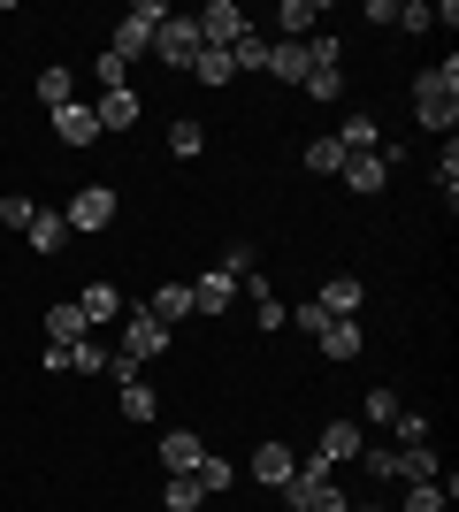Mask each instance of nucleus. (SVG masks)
<instances>
[{
    "instance_id": "f257e3e1",
    "label": "nucleus",
    "mask_w": 459,
    "mask_h": 512,
    "mask_svg": "<svg viewBox=\"0 0 459 512\" xmlns=\"http://www.w3.org/2000/svg\"><path fill=\"white\" fill-rule=\"evenodd\" d=\"M414 123L429 130V138H452V123H459V62L414 77Z\"/></svg>"
},
{
    "instance_id": "f03ea898",
    "label": "nucleus",
    "mask_w": 459,
    "mask_h": 512,
    "mask_svg": "<svg viewBox=\"0 0 459 512\" xmlns=\"http://www.w3.org/2000/svg\"><path fill=\"white\" fill-rule=\"evenodd\" d=\"M169 16H176L169 0H138L131 16L115 23V39H108V54H115V62H123V69H131L138 54H153V31H161V23H169Z\"/></svg>"
},
{
    "instance_id": "7ed1b4c3",
    "label": "nucleus",
    "mask_w": 459,
    "mask_h": 512,
    "mask_svg": "<svg viewBox=\"0 0 459 512\" xmlns=\"http://www.w3.org/2000/svg\"><path fill=\"white\" fill-rule=\"evenodd\" d=\"M161 344H169V329H161L146 306H123V344H115V360H123V367H146Z\"/></svg>"
},
{
    "instance_id": "20e7f679",
    "label": "nucleus",
    "mask_w": 459,
    "mask_h": 512,
    "mask_svg": "<svg viewBox=\"0 0 459 512\" xmlns=\"http://www.w3.org/2000/svg\"><path fill=\"white\" fill-rule=\"evenodd\" d=\"M199 46H222V54H230V46L245 39V31H253V23H245V8L238 0H207V8H199Z\"/></svg>"
},
{
    "instance_id": "39448f33",
    "label": "nucleus",
    "mask_w": 459,
    "mask_h": 512,
    "mask_svg": "<svg viewBox=\"0 0 459 512\" xmlns=\"http://www.w3.org/2000/svg\"><path fill=\"white\" fill-rule=\"evenodd\" d=\"M153 62L192 69V62H199V23H192V16H169L161 31H153Z\"/></svg>"
},
{
    "instance_id": "423d86ee",
    "label": "nucleus",
    "mask_w": 459,
    "mask_h": 512,
    "mask_svg": "<svg viewBox=\"0 0 459 512\" xmlns=\"http://www.w3.org/2000/svg\"><path fill=\"white\" fill-rule=\"evenodd\" d=\"M115 207H123V199H115L108 184H85V192H77V199L62 207V222H69V230H108V222H115Z\"/></svg>"
},
{
    "instance_id": "0eeeda50",
    "label": "nucleus",
    "mask_w": 459,
    "mask_h": 512,
    "mask_svg": "<svg viewBox=\"0 0 459 512\" xmlns=\"http://www.w3.org/2000/svg\"><path fill=\"white\" fill-rule=\"evenodd\" d=\"M360 451H368L360 421H329V428H322V451H314V467H345V459H360Z\"/></svg>"
},
{
    "instance_id": "6e6552de",
    "label": "nucleus",
    "mask_w": 459,
    "mask_h": 512,
    "mask_svg": "<svg viewBox=\"0 0 459 512\" xmlns=\"http://www.w3.org/2000/svg\"><path fill=\"white\" fill-rule=\"evenodd\" d=\"M245 474H253L261 490H284L291 474H299V451H284V444H261V451H253V467H245Z\"/></svg>"
},
{
    "instance_id": "1a4fd4ad",
    "label": "nucleus",
    "mask_w": 459,
    "mask_h": 512,
    "mask_svg": "<svg viewBox=\"0 0 459 512\" xmlns=\"http://www.w3.org/2000/svg\"><path fill=\"white\" fill-rule=\"evenodd\" d=\"M23 245H31L39 260H54V253H62V245H69V222H62V207H39V214H31Z\"/></svg>"
},
{
    "instance_id": "9d476101",
    "label": "nucleus",
    "mask_w": 459,
    "mask_h": 512,
    "mask_svg": "<svg viewBox=\"0 0 459 512\" xmlns=\"http://www.w3.org/2000/svg\"><path fill=\"white\" fill-rule=\"evenodd\" d=\"M238 306V283L222 276V268H207V276L192 283V314H230Z\"/></svg>"
},
{
    "instance_id": "9b49d317",
    "label": "nucleus",
    "mask_w": 459,
    "mask_h": 512,
    "mask_svg": "<svg viewBox=\"0 0 459 512\" xmlns=\"http://www.w3.org/2000/svg\"><path fill=\"white\" fill-rule=\"evenodd\" d=\"M337 146L345 153H383V123H375L368 107H352L345 123H337Z\"/></svg>"
},
{
    "instance_id": "f8f14e48",
    "label": "nucleus",
    "mask_w": 459,
    "mask_h": 512,
    "mask_svg": "<svg viewBox=\"0 0 459 512\" xmlns=\"http://www.w3.org/2000/svg\"><path fill=\"white\" fill-rule=\"evenodd\" d=\"M77 314H85L92 329H108V321H123V291H115V283H85V291H77Z\"/></svg>"
},
{
    "instance_id": "ddd939ff",
    "label": "nucleus",
    "mask_w": 459,
    "mask_h": 512,
    "mask_svg": "<svg viewBox=\"0 0 459 512\" xmlns=\"http://www.w3.org/2000/svg\"><path fill=\"white\" fill-rule=\"evenodd\" d=\"M314 306H322V321H352L360 314V276H329Z\"/></svg>"
},
{
    "instance_id": "4468645a",
    "label": "nucleus",
    "mask_w": 459,
    "mask_h": 512,
    "mask_svg": "<svg viewBox=\"0 0 459 512\" xmlns=\"http://www.w3.org/2000/svg\"><path fill=\"white\" fill-rule=\"evenodd\" d=\"M314 337H322V360H337V367L360 360V321H322Z\"/></svg>"
},
{
    "instance_id": "2eb2a0df",
    "label": "nucleus",
    "mask_w": 459,
    "mask_h": 512,
    "mask_svg": "<svg viewBox=\"0 0 459 512\" xmlns=\"http://www.w3.org/2000/svg\"><path fill=\"white\" fill-rule=\"evenodd\" d=\"M54 130H62V146H92V138H100V115H92L85 100H69V107H54Z\"/></svg>"
},
{
    "instance_id": "dca6fc26",
    "label": "nucleus",
    "mask_w": 459,
    "mask_h": 512,
    "mask_svg": "<svg viewBox=\"0 0 459 512\" xmlns=\"http://www.w3.org/2000/svg\"><path fill=\"white\" fill-rule=\"evenodd\" d=\"M199 459H207V444H199L192 428H169V436H161V467L169 474H192Z\"/></svg>"
},
{
    "instance_id": "f3484780",
    "label": "nucleus",
    "mask_w": 459,
    "mask_h": 512,
    "mask_svg": "<svg viewBox=\"0 0 459 512\" xmlns=\"http://www.w3.org/2000/svg\"><path fill=\"white\" fill-rule=\"evenodd\" d=\"M437 474H444V459H437L429 444H406V451L391 459V482H437Z\"/></svg>"
},
{
    "instance_id": "a211bd4d",
    "label": "nucleus",
    "mask_w": 459,
    "mask_h": 512,
    "mask_svg": "<svg viewBox=\"0 0 459 512\" xmlns=\"http://www.w3.org/2000/svg\"><path fill=\"white\" fill-rule=\"evenodd\" d=\"M268 77H276V85H306V46L299 39H268Z\"/></svg>"
},
{
    "instance_id": "6ab92c4d",
    "label": "nucleus",
    "mask_w": 459,
    "mask_h": 512,
    "mask_svg": "<svg viewBox=\"0 0 459 512\" xmlns=\"http://www.w3.org/2000/svg\"><path fill=\"white\" fill-rule=\"evenodd\" d=\"M85 337H92V321L77 314V299L46 306V344H85Z\"/></svg>"
},
{
    "instance_id": "aec40b11",
    "label": "nucleus",
    "mask_w": 459,
    "mask_h": 512,
    "mask_svg": "<svg viewBox=\"0 0 459 512\" xmlns=\"http://www.w3.org/2000/svg\"><path fill=\"white\" fill-rule=\"evenodd\" d=\"M92 115H100V130H138V92L131 85H123V92H100Z\"/></svg>"
},
{
    "instance_id": "412c9836",
    "label": "nucleus",
    "mask_w": 459,
    "mask_h": 512,
    "mask_svg": "<svg viewBox=\"0 0 459 512\" xmlns=\"http://www.w3.org/2000/svg\"><path fill=\"white\" fill-rule=\"evenodd\" d=\"M383 176H391V161H383V153H352V161H345V184H352L360 199L383 192Z\"/></svg>"
},
{
    "instance_id": "4be33fe9",
    "label": "nucleus",
    "mask_w": 459,
    "mask_h": 512,
    "mask_svg": "<svg viewBox=\"0 0 459 512\" xmlns=\"http://www.w3.org/2000/svg\"><path fill=\"white\" fill-rule=\"evenodd\" d=\"M153 321H161V329H176V321H192V283H161V291H153V306H146Z\"/></svg>"
},
{
    "instance_id": "5701e85b",
    "label": "nucleus",
    "mask_w": 459,
    "mask_h": 512,
    "mask_svg": "<svg viewBox=\"0 0 459 512\" xmlns=\"http://www.w3.org/2000/svg\"><path fill=\"white\" fill-rule=\"evenodd\" d=\"M276 23H284V39H314V31H322V8H314V0H284V8H276Z\"/></svg>"
},
{
    "instance_id": "b1692460",
    "label": "nucleus",
    "mask_w": 459,
    "mask_h": 512,
    "mask_svg": "<svg viewBox=\"0 0 459 512\" xmlns=\"http://www.w3.org/2000/svg\"><path fill=\"white\" fill-rule=\"evenodd\" d=\"M31 92H39V107L54 115V107H69V100H77V77H69V69L54 62V69H39V85H31Z\"/></svg>"
},
{
    "instance_id": "393cba45",
    "label": "nucleus",
    "mask_w": 459,
    "mask_h": 512,
    "mask_svg": "<svg viewBox=\"0 0 459 512\" xmlns=\"http://www.w3.org/2000/svg\"><path fill=\"white\" fill-rule=\"evenodd\" d=\"M115 406H123V421H153V413H161V398L131 375V383H115Z\"/></svg>"
},
{
    "instance_id": "a878e982",
    "label": "nucleus",
    "mask_w": 459,
    "mask_h": 512,
    "mask_svg": "<svg viewBox=\"0 0 459 512\" xmlns=\"http://www.w3.org/2000/svg\"><path fill=\"white\" fill-rule=\"evenodd\" d=\"M299 92H306V100H322V107H337L352 85H345V69H306V85H299Z\"/></svg>"
},
{
    "instance_id": "bb28decb",
    "label": "nucleus",
    "mask_w": 459,
    "mask_h": 512,
    "mask_svg": "<svg viewBox=\"0 0 459 512\" xmlns=\"http://www.w3.org/2000/svg\"><path fill=\"white\" fill-rule=\"evenodd\" d=\"M192 482H199V490H207V497H222V490H230V482H238V467H230L222 451H207V459H199V467H192Z\"/></svg>"
},
{
    "instance_id": "cd10ccee",
    "label": "nucleus",
    "mask_w": 459,
    "mask_h": 512,
    "mask_svg": "<svg viewBox=\"0 0 459 512\" xmlns=\"http://www.w3.org/2000/svg\"><path fill=\"white\" fill-rule=\"evenodd\" d=\"M299 161H306V169H314V176H345V161H352V153L337 146V138H314V146H306Z\"/></svg>"
},
{
    "instance_id": "c85d7f7f",
    "label": "nucleus",
    "mask_w": 459,
    "mask_h": 512,
    "mask_svg": "<svg viewBox=\"0 0 459 512\" xmlns=\"http://www.w3.org/2000/svg\"><path fill=\"white\" fill-rule=\"evenodd\" d=\"M108 367H115V352H108V344H69V375H108Z\"/></svg>"
},
{
    "instance_id": "c756f323",
    "label": "nucleus",
    "mask_w": 459,
    "mask_h": 512,
    "mask_svg": "<svg viewBox=\"0 0 459 512\" xmlns=\"http://www.w3.org/2000/svg\"><path fill=\"white\" fill-rule=\"evenodd\" d=\"M306 69H345V39H337V31H314V39H306Z\"/></svg>"
},
{
    "instance_id": "7c9ffc66",
    "label": "nucleus",
    "mask_w": 459,
    "mask_h": 512,
    "mask_svg": "<svg viewBox=\"0 0 459 512\" xmlns=\"http://www.w3.org/2000/svg\"><path fill=\"white\" fill-rule=\"evenodd\" d=\"M253 321H261V329H284V321H291V306L276 299V291H268L261 276H253Z\"/></svg>"
},
{
    "instance_id": "2f4dec72",
    "label": "nucleus",
    "mask_w": 459,
    "mask_h": 512,
    "mask_svg": "<svg viewBox=\"0 0 459 512\" xmlns=\"http://www.w3.org/2000/svg\"><path fill=\"white\" fill-rule=\"evenodd\" d=\"M199 497H207V490H199L192 474H169V482H161V505H169V512H199Z\"/></svg>"
},
{
    "instance_id": "473e14b6",
    "label": "nucleus",
    "mask_w": 459,
    "mask_h": 512,
    "mask_svg": "<svg viewBox=\"0 0 459 512\" xmlns=\"http://www.w3.org/2000/svg\"><path fill=\"white\" fill-rule=\"evenodd\" d=\"M192 77H199V85H230V77H238V69H230V54H222V46H199V62H192Z\"/></svg>"
},
{
    "instance_id": "72a5a7b5",
    "label": "nucleus",
    "mask_w": 459,
    "mask_h": 512,
    "mask_svg": "<svg viewBox=\"0 0 459 512\" xmlns=\"http://www.w3.org/2000/svg\"><path fill=\"white\" fill-rule=\"evenodd\" d=\"M222 276H230V283H253V276H261V253H253V245L238 237V245L222 253Z\"/></svg>"
},
{
    "instance_id": "f704fd0d",
    "label": "nucleus",
    "mask_w": 459,
    "mask_h": 512,
    "mask_svg": "<svg viewBox=\"0 0 459 512\" xmlns=\"http://www.w3.org/2000/svg\"><path fill=\"white\" fill-rule=\"evenodd\" d=\"M398 413H406V406H398V390H368V398H360V421H375V428H391Z\"/></svg>"
},
{
    "instance_id": "c9c22d12",
    "label": "nucleus",
    "mask_w": 459,
    "mask_h": 512,
    "mask_svg": "<svg viewBox=\"0 0 459 512\" xmlns=\"http://www.w3.org/2000/svg\"><path fill=\"white\" fill-rule=\"evenodd\" d=\"M398 512H444V474L437 482H406V505Z\"/></svg>"
},
{
    "instance_id": "e433bc0d",
    "label": "nucleus",
    "mask_w": 459,
    "mask_h": 512,
    "mask_svg": "<svg viewBox=\"0 0 459 512\" xmlns=\"http://www.w3.org/2000/svg\"><path fill=\"white\" fill-rule=\"evenodd\" d=\"M169 153H176V161H199V153H207V130H199V123H176L169 130Z\"/></svg>"
},
{
    "instance_id": "4c0bfd02",
    "label": "nucleus",
    "mask_w": 459,
    "mask_h": 512,
    "mask_svg": "<svg viewBox=\"0 0 459 512\" xmlns=\"http://www.w3.org/2000/svg\"><path fill=\"white\" fill-rule=\"evenodd\" d=\"M230 69H268V39L261 31H245V39L230 46Z\"/></svg>"
},
{
    "instance_id": "58836bf2",
    "label": "nucleus",
    "mask_w": 459,
    "mask_h": 512,
    "mask_svg": "<svg viewBox=\"0 0 459 512\" xmlns=\"http://www.w3.org/2000/svg\"><path fill=\"white\" fill-rule=\"evenodd\" d=\"M437 192H444V207H459V146L444 138V161H437Z\"/></svg>"
},
{
    "instance_id": "ea45409f",
    "label": "nucleus",
    "mask_w": 459,
    "mask_h": 512,
    "mask_svg": "<svg viewBox=\"0 0 459 512\" xmlns=\"http://www.w3.org/2000/svg\"><path fill=\"white\" fill-rule=\"evenodd\" d=\"M31 214H39V207H31V199H23V192H8V199H0V222H8V230H31Z\"/></svg>"
},
{
    "instance_id": "a19ab883",
    "label": "nucleus",
    "mask_w": 459,
    "mask_h": 512,
    "mask_svg": "<svg viewBox=\"0 0 459 512\" xmlns=\"http://www.w3.org/2000/svg\"><path fill=\"white\" fill-rule=\"evenodd\" d=\"M398 451H406V444H429V421H421V413H398Z\"/></svg>"
},
{
    "instance_id": "79ce46f5",
    "label": "nucleus",
    "mask_w": 459,
    "mask_h": 512,
    "mask_svg": "<svg viewBox=\"0 0 459 512\" xmlns=\"http://www.w3.org/2000/svg\"><path fill=\"white\" fill-rule=\"evenodd\" d=\"M391 23H398V31H429V0H406Z\"/></svg>"
},
{
    "instance_id": "37998d69",
    "label": "nucleus",
    "mask_w": 459,
    "mask_h": 512,
    "mask_svg": "<svg viewBox=\"0 0 459 512\" xmlns=\"http://www.w3.org/2000/svg\"><path fill=\"white\" fill-rule=\"evenodd\" d=\"M352 512H383V505H352Z\"/></svg>"
}]
</instances>
